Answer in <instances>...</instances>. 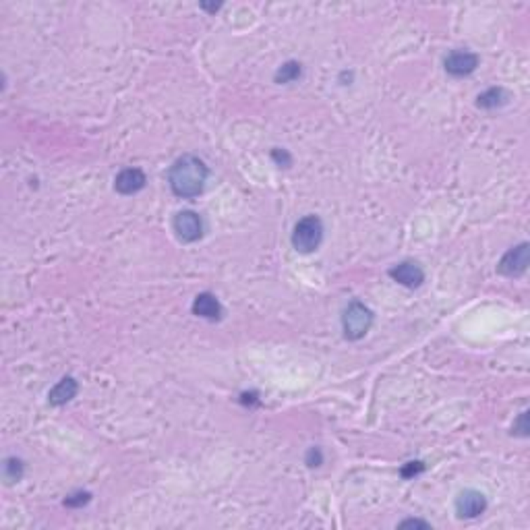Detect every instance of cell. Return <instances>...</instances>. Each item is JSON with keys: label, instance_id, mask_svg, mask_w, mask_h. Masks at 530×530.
Here are the masks:
<instances>
[{"label": "cell", "instance_id": "1", "mask_svg": "<svg viewBox=\"0 0 530 530\" xmlns=\"http://www.w3.org/2000/svg\"><path fill=\"white\" fill-rule=\"evenodd\" d=\"M207 174H209V170L201 158L193 156V153H185L170 166L168 185L176 197L193 199L201 195Z\"/></svg>", "mask_w": 530, "mask_h": 530}, {"label": "cell", "instance_id": "2", "mask_svg": "<svg viewBox=\"0 0 530 530\" xmlns=\"http://www.w3.org/2000/svg\"><path fill=\"white\" fill-rule=\"evenodd\" d=\"M292 247L294 251L309 255L313 251H317L324 243V222L317 215H305L294 224L292 230Z\"/></svg>", "mask_w": 530, "mask_h": 530}, {"label": "cell", "instance_id": "3", "mask_svg": "<svg viewBox=\"0 0 530 530\" xmlns=\"http://www.w3.org/2000/svg\"><path fill=\"white\" fill-rule=\"evenodd\" d=\"M373 326V311L361 303V301H350L342 313V331L344 338L350 342H356L365 338Z\"/></svg>", "mask_w": 530, "mask_h": 530}, {"label": "cell", "instance_id": "4", "mask_svg": "<svg viewBox=\"0 0 530 530\" xmlns=\"http://www.w3.org/2000/svg\"><path fill=\"white\" fill-rule=\"evenodd\" d=\"M172 230L181 243H197L203 236V220L197 211L183 209L172 220Z\"/></svg>", "mask_w": 530, "mask_h": 530}, {"label": "cell", "instance_id": "5", "mask_svg": "<svg viewBox=\"0 0 530 530\" xmlns=\"http://www.w3.org/2000/svg\"><path fill=\"white\" fill-rule=\"evenodd\" d=\"M530 264V247L529 243H520L516 247H512L501 262L497 264V271L506 278H520Z\"/></svg>", "mask_w": 530, "mask_h": 530}, {"label": "cell", "instance_id": "6", "mask_svg": "<svg viewBox=\"0 0 530 530\" xmlns=\"http://www.w3.org/2000/svg\"><path fill=\"white\" fill-rule=\"evenodd\" d=\"M485 510H487V497L480 491L466 489L456 499V514H458V518L472 520V518H478L480 514H485Z\"/></svg>", "mask_w": 530, "mask_h": 530}, {"label": "cell", "instance_id": "7", "mask_svg": "<svg viewBox=\"0 0 530 530\" xmlns=\"http://www.w3.org/2000/svg\"><path fill=\"white\" fill-rule=\"evenodd\" d=\"M476 66H478V56L470 50H452L444 61L446 73L452 77H468L470 73L476 70Z\"/></svg>", "mask_w": 530, "mask_h": 530}, {"label": "cell", "instance_id": "8", "mask_svg": "<svg viewBox=\"0 0 530 530\" xmlns=\"http://www.w3.org/2000/svg\"><path fill=\"white\" fill-rule=\"evenodd\" d=\"M147 176L141 168H125L114 179V191L121 195H135L141 189H145Z\"/></svg>", "mask_w": 530, "mask_h": 530}, {"label": "cell", "instance_id": "9", "mask_svg": "<svg viewBox=\"0 0 530 530\" xmlns=\"http://www.w3.org/2000/svg\"><path fill=\"white\" fill-rule=\"evenodd\" d=\"M390 278L406 288H418L425 282V271L416 262H400L390 269Z\"/></svg>", "mask_w": 530, "mask_h": 530}, {"label": "cell", "instance_id": "10", "mask_svg": "<svg viewBox=\"0 0 530 530\" xmlns=\"http://www.w3.org/2000/svg\"><path fill=\"white\" fill-rule=\"evenodd\" d=\"M193 315H197L201 319H207V321H218L222 317V305L218 301V296H213L211 292H201L195 296L193 301V307H191Z\"/></svg>", "mask_w": 530, "mask_h": 530}, {"label": "cell", "instance_id": "11", "mask_svg": "<svg viewBox=\"0 0 530 530\" xmlns=\"http://www.w3.org/2000/svg\"><path fill=\"white\" fill-rule=\"evenodd\" d=\"M79 392V384L75 381V377H63L50 392H48V402L52 406H65L66 402H70Z\"/></svg>", "mask_w": 530, "mask_h": 530}, {"label": "cell", "instance_id": "12", "mask_svg": "<svg viewBox=\"0 0 530 530\" xmlns=\"http://www.w3.org/2000/svg\"><path fill=\"white\" fill-rule=\"evenodd\" d=\"M508 102H510V93L503 87H489L476 98V106L483 110H495V108L506 106Z\"/></svg>", "mask_w": 530, "mask_h": 530}, {"label": "cell", "instance_id": "13", "mask_svg": "<svg viewBox=\"0 0 530 530\" xmlns=\"http://www.w3.org/2000/svg\"><path fill=\"white\" fill-rule=\"evenodd\" d=\"M301 75H303V65L298 61H288L275 70L273 81L280 85H288V83H294Z\"/></svg>", "mask_w": 530, "mask_h": 530}, {"label": "cell", "instance_id": "14", "mask_svg": "<svg viewBox=\"0 0 530 530\" xmlns=\"http://www.w3.org/2000/svg\"><path fill=\"white\" fill-rule=\"evenodd\" d=\"M23 472H25V464L21 458L10 456L2 464V476L6 483H19L23 478Z\"/></svg>", "mask_w": 530, "mask_h": 530}, {"label": "cell", "instance_id": "15", "mask_svg": "<svg viewBox=\"0 0 530 530\" xmlns=\"http://www.w3.org/2000/svg\"><path fill=\"white\" fill-rule=\"evenodd\" d=\"M91 501V493L89 491H75L65 499L66 508H83Z\"/></svg>", "mask_w": 530, "mask_h": 530}, {"label": "cell", "instance_id": "16", "mask_svg": "<svg viewBox=\"0 0 530 530\" xmlns=\"http://www.w3.org/2000/svg\"><path fill=\"white\" fill-rule=\"evenodd\" d=\"M271 160H273L280 168H290V166H292V156H290L288 149H284V147H273V149H271Z\"/></svg>", "mask_w": 530, "mask_h": 530}, {"label": "cell", "instance_id": "17", "mask_svg": "<svg viewBox=\"0 0 530 530\" xmlns=\"http://www.w3.org/2000/svg\"><path fill=\"white\" fill-rule=\"evenodd\" d=\"M529 410H524L520 416H518V421L514 423V427H512V433L514 435H518V437H529Z\"/></svg>", "mask_w": 530, "mask_h": 530}, {"label": "cell", "instance_id": "18", "mask_svg": "<svg viewBox=\"0 0 530 530\" xmlns=\"http://www.w3.org/2000/svg\"><path fill=\"white\" fill-rule=\"evenodd\" d=\"M305 464L309 466V468H317V466H321L324 464V452H321V448H309V452H307V456H305Z\"/></svg>", "mask_w": 530, "mask_h": 530}, {"label": "cell", "instance_id": "19", "mask_svg": "<svg viewBox=\"0 0 530 530\" xmlns=\"http://www.w3.org/2000/svg\"><path fill=\"white\" fill-rule=\"evenodd\" d=\"M425 470V464L423 462H406L402 468H400V474L404 476V478H414L416 474H421Z\"/></svg>", "mask_w": 530, "mask_h": 530}, {"label": "cell", "instance_id": "20", "mask_svg": "<svg viewBox=\"0 0 530 530\" xmlns=\"http://www.w3.org/2000/svg\"><path fill=\"white\" fill-rule=\"evenodd\" d=\"M400 527H402V529H406V527H414V529H431V524H429V522H425V520H414V518L400 522Z\"/></svg>", "mask_w": 530, "mask_h": 530}, {"label": "cell", "instance_id": "21", "mask_svg": "<svg viewBox=\"0 0 530 530\" xmlns=\"http://www.w3.org/2000/svg\"><path fill=\"white\" fill-rule=\"evenodd\" d=\"M241 397H243L241 402H243L245 406H251V404H259V400H257V394H243Z\"/></svg>", "mask_w": 530, "mask_h": 530}, {"label": "cell", "instance_id": "22", "mask_svg": "<svg viewBox=\"0 0 530 530\" xmlns=\"http://www.w3.org/2000/svg\"><path fill=\"white\" fill-rule=\"evenodd\" d=\"M203 10H209V13H215V10H220V6H222V2H218V4H207V2H201L199 4Z\"/></svg>", "mask_w": 530, "mask_h": 530}]
</instances>
